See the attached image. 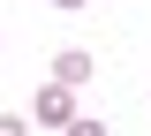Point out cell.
<instances>
[{
  "instance_id": "obj_1",
  "label": "cell",
  "mask_w": 151,
  "mask_h": 136,
  "mask_svg": "<svg viewBox=\"0 0 151 136\" xmlns=\"http://www.w3.org/2000/svg\"><path fill=\"white\" fill-rule=\"evenodd\" d=\"M68 91H76V83H60V76H53L45 91L30 98V121H38V129H76V98H68Z\"/></svg>"
},
{
  "instance_id": "obj_2",
  "label": "cell",
  "mask_w": 151,
  "mask_h": 136,
  "mask_svg": "<svg viewBox=\"0 0 151 136\" xmlns=\"http://www.w3.org/2000/svg\"><path fill=\"white\" fill-rule=\"evenodd\" d=\"M53 76H60V83H91V76H98V60L76 45V53H60V60H53Z\"/></svg>"
},
{
  "instance_id": "obj_3",
  "label": "cell",
  "mask_w": 151,
  "mask_h": 136,
  "mask_svg": "<svg viewBox=\"0 0 151 136\" xmlns=\"http://www.w3.org/2000/svg\"><path fill=\"white\" fill-rule=\"evenodd\" d=\"M53 8H83V0H53Z\"/></svg>"
}]
</instances>
